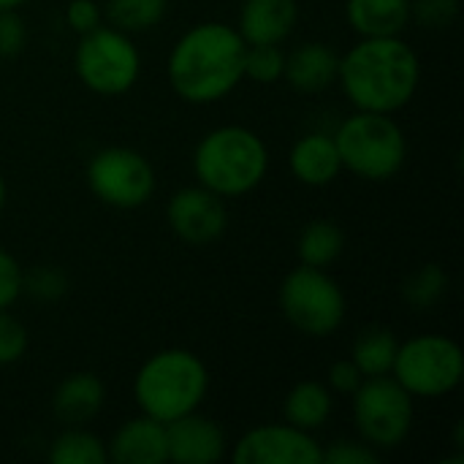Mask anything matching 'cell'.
<instances>
[{
    "label": "cell",
    "instance_id": "obj_1",
    "mask_svg": "<svg viewBox=\"0 0 464 464\" xmlns=\"http://www.w3.org/2000/svg\"><path fill=\"white\" fill-rule=\"evenodd\" d=\"M247 44L234 24L198 22L171 46L166 73L171 90L193 106H209L228 98L245 79Z\"/></svg>",
    "mask_w": 464,
    "mask_h": 464
},
{
    "label": "cell",
    "instance_id": "obj_2",
    "mask_svg": "<svg viewBox=\"0 0 464 464\" xmlns=\"http://www.w3.org/2000/svg\"><path fill=\"white\" fill-rule=\"evenodd\" d=\"M337 84L353 109L397 114L421 87V60L402 35L359 38L340 54Z\"/></svg>",
    "mask_w": 464,
    "mask_h": 464
},
{
    "label": "cell",
    "instance_id": "obj_3",
    "mask_svg": "<svg viewBox=\"0 0 464 464\" xmlns=\"http://www.w3.org/2000/svg\"><path fill=\"white\" fill-rule=\"evenodd\" d=\"M209 394V370L188 348H163L152 353L133 378L139 411L160 424H171L204 405Z\"/></svg>",
    "mask_w": 464,
    "mask_h": 464
},
{
    "label": "cell",
    "instance_id": "obj_4",
    "mask_svg": "<svg viewBox=\"0 0 464 464\" xmlns=\"http://www.w3.org/2000/svg\"><path fill=\"white\" fill-rule=\"evenodd\" d=\"M269 171L266 141L245 125H220L201 136L193 150L196 182L228 198L253 193Z\"/></svg>",
    "mask_w": 464,
    "mask_h": 464
},
{
    "label": "cell",
    "instance_id": "obj_5",
    "mask_svg": "<svg viewBox=\"0 0 464 464\" xmlns=\"http://www.w3.org/2000/svg\"><path fill=\"white\" fill-rule=\"evenodd\" d=\"M343 171L367 182H386L397 177L408 160V136L394 114L353 111L334 130Z\"/></svg>",
    "mask_w": 464,
    "mask_h": 464
},
{
    "label": "cell",
    "instance_id": "obj_6",
    "mask_svg": "<svg viewBox=\"0 0 464 464\" xmlns=\"http://www.w3.org/2000/svg\"><path fill=\"white\" fill-rule=\"evenodd\" d=\"M277 304L283 318L299 334L313 340L332 337L348 315L345 291L329 275V269H315L304 264H299L283 277Z\"/></svg>",
    "mask_w": 464,
    "mask_h": 464
},
{
    "label": "cell",
    "instance_id": "obj_7",
    "mask_svg": "<svg viewBox=\"0 0 464 464\" xmlns=\"http://www.w3.org/2000/svg\"><path fill=\"white\" fill-rule=\"evenodd\" d=\"M73 73L90 92L117 98L136 87L141 76V52L133 35L111 24H98L79 35L73 49Z\"/></svg>",
    "mask_w": 464,
    "mask_h": 464
},
{
    "label": "cell",
    "instance_id": "obj_8",
    "mask_svg": "<svg viewBox=\"0 0 464 464\" xmlns=\"http://www.w3.org/2000/svg\"><path fill=\"white\" fill-rule=\"evenodd\" d=\"M392 378L413 400L449 397L464 378L462 348L446 334H416L400 343Z\"/></svg>",
    "mask_w": 464,
    "mask_h": 464
},
{
    "label": "cell",
    "instance_id": "obj_9",
    "mask_svg": "<svg viewBox=\"0 0 464 464\" xmlns=\"http://www.w3.org/2000/svg\"><path fill=\"white\" fill-rule=\"evenodd\" d=\"M351 400L356 432L367 446L383 454L408 440L416 419V400L392 375L364 378Z\"/></svg>",
    "mask_w": 464,
    "mask_h": 464
},
{
    "label": "cell",
    "instance_id": "obj_10",
    "mask_svg": "<svg viewBox=\"0 0 464 464\" xmlns=\"http://www.w3.org/2000/svg\"><path fill=\"white\" fill-rule=\"evenodd\" d=\"M87 188L111 209H139L155 193V169L147 155L130 147H103L84 169Z\"/></svg>",
    "mask_w": 464,
    "mask_h": 464
},
{
    "label": "cell",
    "instance_id": "obj_11",
    "mask_svg": "<svg viewBox=\"0 0 464 464\" xmlns=\"http://www.w3.org/2000/svg\"><path fill=\"white\" fill-rule=\"evenodd\" d=\"M234 464H321L324 446L315 432L291 424H264L247 430L231 449Z\"/></svg>",
    "mask_w": 464,
    "mask_h": 464
},
{
    "label": "cell",
    "instance_id": "obj_12",
    "mask_svg": "<svg viewBox=\"0 0 464 464\" xmlns=\"http://www.w3.org/2000/svg\"><path fill=\"white\" fill-rule=\"evenodd\" d=\"M166 220L179 242L190 247H204L226 234L228 207L223 196L207 190L204 185H190L169 198Z\"/></svg>",
    "mask_w": 464,
    "mask_h": 464
},
{
    "label": "cell",
    "instance_id": "obj_13",
    "mask_svg": "<svg viewBox=\"0 0 464 464\" xmlns=\"http://www.w3.org/2000/svg\"><path fill=\"white\" fill-rule=\"evenodd\" d=\"M166 449L171 464H218L228 451L226 430L198 411L166 424Z\"/></svg>",
    "mask_w": 464,
    "mask_h": 464
},
{
    "label": "cell",
    "instance_id": "obj_14",
    "mask_svg": "<svg viewBox=\"0 0 464 464\" xmlns=\"http://www.w3.org/2000/svg\"><path fill=\"white\" fill-rule=\"evenodd\" d=\"M299 24V0H242L237 33L250 44H285Z\"/></svg>",
    "mask_w": 464,
    "mask_h": 464
},
{
    "label": "cell",
    "instance_id": "obj_15",
    "mask_svg": "<svg viewBox=\"0 0 464 464\" xmlns=\"http://www.w3.org/2000/svg\"><path fill=\"white\" fill-rule=\"evenodd\" d=\"M337 71H340V52L324 41H304L291 52H285L283 79L291 84V90L302 95L326 92L332 84H337Z\"/></svg>",
    "mask_w": 464,
    "mask_h": 464
},
{
    "label": "cell",
    "instance_id": "obj_16",
    "mask_svg": "<svg viewBox=\"0 0 464 464\" xmlns=\"http://www.w3.org/2000/svg\"><path fill=\"white\" fill-rule=\"evenodd\" d=\"M109 462L117 464H163L169 462L166 424L139 413L117 427L106 443Z\"/></svg>",
    "mask_w": 464,
    "mask_h": 464
},
{
    "label": "cell",
    "instance_id": "obj_17",
    "mask_svg": "<svg viewBox=\"0 0 464 464\" xmlns=\"http://www.w3.org/2000/svg\"><path fill=\"white\" fill-rule=\"evenodd\" d=\"M288 166H291V174L304 188H329L343 174V160H340L334 133L313 130L296 139L288 155Z\"/></svg>",
    "mask_w": 464,
    "mask_h": 464
},
{
    "label": "cell",
    "instance_id": "obj_18",
    "mask_svg": "<svg viewBox=\"0 0 464 464\" xmlns=\"http://www.w3.org/2000/svg\"><path fill=\"white\" fill-rule=\"evenodd\" d=\"M106 402V386L95 372L65 375L52 394V413L65 427H87Z\"/></svg>",
    "mask_w": 464,
    "mask_h": 464
},
{
    "label": "cell",
    "instance_id": "obj_19",
    "mask_svg": "<svg viewBox=\"0 0 464 464\" xmlns=\"http://www.w3.org/2000/svg\"><path fill=\"white\" fill-rule=\"evenodd\" d=\"M345 22L359 38L402 35L411 24V0H345Z\"/></svg>",
    "mask_w": 464,
    "mask_h": 464
},
{
    "label": "cell",
    "instance_id": "obj_20",
    "mask_svg": "<svg viewBox=\"0 0 464 464\" xmlns=\"http://www.w3.org/2000/svg\"><path fill=\"white\" fill-rule=\"evenodd\" d=\"M332 413H334V392L321 381H302L283 400V421L304 432L324 430Z\"/></svg>",
    "mask_w": 464,
    "mask_h": 464
},
{
    "label": "cell",
    "instance_id": "obj_21",
    "mask_svg": "<svg viewBox=\"0 0 464 464\" xmlns=\"http://www.w3.org/2000/svg\"><path fill=\"white\" fill-rule=\"evenodd\" d=\"M345 250V234L340 228V223L329 220V218H315L310 220L296 242V256L299 264L304 266H315V269H329L340 261Z\"/></svg>",
    "mask_w": 464,
    "mask_h": 464
},
{
    "label": "cell",
    "instance_id": "obj_22",
    "mask_svg": "<svg viewBox=\"0 0 464 464\" xmlns=\"http://www.w3.org/2000/svg\"><path fill=\"white\" fill-rule=\"evenodd\" d=\"M400 337L386 329V326H370L364 329L353 348H351V362L359 367L364 378H378V375H392L394 359H397Z\"/></svg>",
    "mask_w": 464,
    "mask_h": 464
},
{
    "label": "cell",
    "instance_id": "obj_23",
    "mask_svg": "<svg viewBox=\"0 0 464 464\" xmlns=\"http://www.w3.org/2000/svg\"><path fill=\"white\" fill-rule=\"evenodd\" d=\"M52 464H109L106 440L87 427H65L49 446Z\"/></svg>",
    "mask_w": 464,
    "mask_h": 464
},
{
    "label": "cell",
    "instance_id": "obj_24",
    "mask_svg": "<svg viewBox=\"0 0 464 464\" xmlns=\"http://www.w3.org/2000/svg\"><path fill=\"white\" fill-rule=\"evenodd\" d=\"M169 14V0H106L103 16L111 27L139 35L158 27Z\"/></svg>",
    "mask_w": 464,
    "mask_h": 464
},
{
    "label": "cell",
    "instance_id": "obj_25",
    "mask_svg": "<svg viewBox=\"0 0 464 464\" xmlns=\"http://www.w3.org/2000/svg\"><path fill=\"white\" fill-rule=\"evenodd\" d=\"M446 291H449V275H446V269L440 264H424V266H419L405 280V285H402L405 302L413 310H419V313L438 307L443 302Z\"/></svg>",
    "mask_w": 464,
    "mask_h": 464
},
{
    "label": "cell",
    "instance_id": "obj_26",
    "mask_svg": "<svg viewBox=\"0 0 464 464\" xmlns=\"http://www.w3.org/2000/svg\"><path fill=\"white\" fill-rule=\"evenodd\" d=\"M285 71L283 44H250L245 49V79L256 84H275Z\"/></svg>",
    "mask_w": 464,
    "mask_h": 464
},
{
    "label": "cell",
    "instance_id": "obj_27",
    "mask_svg": "<svg viewBox=\"0 0 464 464\" xmlns=\"http://www.w3.org/2000/svg\"><path fill=\"white\" fill-rule=\"evenodd\" d=\"M22 294L33 296L35 302H60L68 294V275L60 266H33L22 275Z\"/></svg>",
    "mask_w": 464,
    "mask_h": 464
},
{
    "label": "cell",
    "instance_id": "obj_28",
    "mask_svg": "<svg viewBox=\"0 0 464 464\" xmlns=\"http://www.w3.org/2000/svg\"><path fill=\"white\" fill-rule=\"evenodd\" d=\"M459 16V0H411V22L424 30H446Z\"/></svg>",
    "mask_w": 464,
    "mask_h": 464
},
{
    "label": "cell",
    "instance_id": "obj_29",
    "mask_svg": "<svg viewBox=\"0 0 464 464\" xmlns=\"http://www.w3.org/2000/svg\"><path fill=\"white\" fill-rule=\"evenodd\" d=\"M30 348V334L8 310H0V367H11L22 362Z\"/></svg>",
    "mask_w": 464,
    "mask_h": 464
},
{
    "label": "cell",
    "instance_id": "obj_30",
    "mask_svg": "<svg viewBox=\"0 0 464 464\" xmlns=\"http://www.w3.org/2000/svg\"><path fill=\"white\" fill-rule=\"evenodd\" d=\"M381 451L367 446L362 438L359 440H337L334 446L324 449V462L321 464H378Z\"/></svg>",
    "mask_w": 464,
    "mask_h": 464
},
{
    "label": "cell",
    "instance_id": "obj_31",
    "mask_svg": "<svg viewBox=\"0 0 464 464\" xmlns=\"http://www.w3.org/2000/svg\"><path fill=\"white\" fill-rule=\"evenodd\" d=\"M27 46V24L16 8L0 11V60L16 57Z\"/></svg>",
    "mask_w": 464,
    "mask_h": 464
},
{
    "label": "cell",
    "instance_id": "obj_32",
    "mask_svg": "<svg viewBox=\"0 0 464 464\" xmlns=\"http://www.w3.org/2000/svg\"><path fill=\"white\" fill-rule=\"evenodd\" d=\"M22 275L24 269L19 266V261L5 247H0V310L14 307L22 296Z\"/></svg>",
    "mask_w": 464,
    "mask_h": 464
},
{
    "label": "cell",
    "instance_id": "obj_33",
    "mask_svg": "<svg viewBox=\"0 0 464 464\" xmlns=\"http://www.w3.org/2000/svg\"><path fill=\"white\" fill-rule=\"evenodd\" d=\"M65 24L76 35H84L103 24V8L95 0H68L65 5Z\"/></svg>",
    "mask_w": 464,
    "mask_h": 464
},
{
    "label": "cell",
    "instance_id": "obj_34",
    "mask_svg": "<svg viewBox=\"0 0 464 464\" xmlns=\"http://www.w3.org/2000/svg\"><path fill=\"white\" fill-rule=\"evenodd\" d=\"M364 375L359 372V367L351 362V359H340L329 367L326 372V386L334 392V394H343V397H351L359 386H362Z\"/></svg>",
    "mask_w": 464,
    "mask_h": 464
},
{
    "label": "cell",
    "instance_id": "obj_35",
    "mask_svg": "<svg viewBox=\"0 0 464 464\" xmlns=\"http://www.w3.org/2000/svg\"><path fill=\"white\" fill-rule=\"evenodd\" d=\"M5 201H8V185H5V179H3V174H0V212H3V207H5Z\"/></svg>",
    "mask_w": 464,
    "mask_h": 464
},
{
    "label": "cell",
    "instance_id": "obj_36",
    "mask_svg": "<svg viewBox=\"0 0 464 464\" xmlns=\"http://www.w3.org/2000/svg\"><path fill=\"white\" fill-rule=\"evenodd\" d=\"M27 0H0V11H8V8H19L24 5Z\"/></svg>",
    "mask_w": 464,
    "mask_h": 464
}]
</instances>
